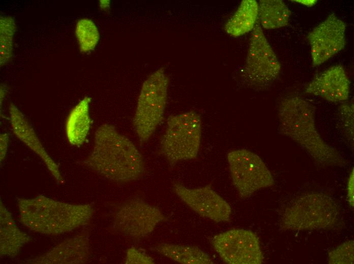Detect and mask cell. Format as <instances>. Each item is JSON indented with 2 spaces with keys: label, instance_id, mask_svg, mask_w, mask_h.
<instances>
[{
  "label": "cell",
  "instance_id": "6da1fadb",
  "mask_svg": "<svg viewBox=\"0 0 354 264\" xmlns=\"http://www.w3.org/2000/svg\"><path fill=\"white\" fill-rule=\"evenodd\" d=\"M83 163L110 180L137 179L144 172L142 155L134 144L110 124H103L95 133L93 148Z\"/></svg>",
  "mask_w": 354,
  "mask_h": 264
},
{
  "label": "cell",
  "instance_id": "7a4b0ae2",
  "mask_svg": "<svg viewBox=\"0 0 354 264\" xmlns=\"http://www.w3.org/2000/svg\"><path fill=\"white\" fill-rule=\"evenodd\" d=\"M315 107L298 95L284 98L278 109L279 133L297 143L323 166H344L347 161L326 143L315 123Z\"/></svg>",
  "mask_w": 354,
  "mask_h": 264
},
{
  "label": "cell",
  "instance_id": "3957f363",
  "mask_svg": "<svg viewBox=\"0 0 354 264\" xmlns=\"http://www.w3.org/2000/svg\"><path fill=\"white\" fill-rule=\"evenodd\" d=\"M20 220L29 229L43 234L58 235L71 232L90 221L91 204H72L44 195L17 199Z\"/></svg>",
  "mask_w": 354,
  "mask_h": 264
},
{
  "label": "cell",
  "instance_id": "277c9868",
  "mask_svg": "<svg viewBox=\"0 0 354 264\" xmlns=\"http://www.w3.org/2000/svg\"><path fill=\"white\" fill-rule=\"evenodd\" d=\"M340 217L339 208L331 197L309 193L297 198L285 208L279 224L284 230L326 229L336 225Z\"/></svg>",
  "mask_w": 354,
  "mask_h": 264
},
{
  "label": "cell",
  "instance_id": "5b68a950",
  "mask_svg": "<svg viewBox=\"0 0 354 264\" xmlns=\"http://www.w3.org/2000/svg\"><path fill=\"white\" fill-rule=\"evenodd\" d=\"M168 85L169 78L163 68L150 74L142 85L133 119L141 144L149 140L163 118Z\"/></svg>",
  "mask_w": 354,
  "mask_h": 264
},
{
  "label": "cell",
  "instance_id": "8992f818",
  "mask_svg": "<svg viewBox=\"0 0 354 264\" xmlns=\"http://www.w3.org/2000/svg\"><path fill=\"white\" fill-rule=\"evenodd\" d=\"M200 115L190 111L169 116L160 142L162 154L171 164L195 158L201 143Z\"/></svg>",
  "mask_w": 354,
  "mask_h": 264
},
{
  "label": "cell",
  "instance_id": "52a82bcc",
  "mask_svg": "<svg viewBox=\"0 0 354 264\" xmlns=\"http://www.w3.org/2000/svg\"><path fill=\"white\" fill-rule=\"evenodd\" d=\"M280 71L281 64L258 20L250 38L242 80L248 86L262 88L273 83Z\"/></svg>",
  "mask_w": 354,
  "mask_h": 264
},
{
  "label": "cell",
  "instance_id": "ba28073f",
  "mask_svg": "<svg viewBox=\"0 0 354 264\" xmlns=\"http://www.w3.org/2000/svg\"><path fill=\"white\" fill-rule=\"evenodd\" d=\"M227 158L233 185L241 197H248L274 184L268 168L253 152L246 149L233 150L227 153Z\"/></svg>",
  "mask_w": 354,
  "mask_h": 264
},
{
  "label": "cell",
  "instance_id": "9c48e42d",
  "mask_svg": "<svg viewBox=\"0 0 354 264\" xmlns=\"http://www.w3.org/2000/svg\"><path fill=\"white\" fill-rule=\"evenodd\" d=\"M211 244L221 259L229 264H260L263 256L258 236L244 229H230L214 236Z\"/></svg>",
  "mask_w": 354,
  "mask_h": 264
},
{
  "label": "cell",
  "instance_id": "30bf717a",
  "mask_svg": "<svg viewBox=\"0 0 354 264\" xmlns=\"http://www.w3.org/2000/svg\"><path fill=\"white\" fill-rule=\"evenodd\" d=\"M165 219L157 207L138 199L122 204L116 211L113 227L126 236L140 239L150 235Z\"/></svg>",
  "mask_w": 354,
  "mask_h": 264
},
{
  "label": "cell",
  "instance_id": "8fae6325",
  "mask_svg": "<svg viewBox=\"0 0 354 264\" xmlns=\"http://www.w3.org/2000/svg\"><path fill=\"white\" fill-rule=\"evenodd\" d=\"M345 30V22L331 13L309 32L307 38L313 66L322 64L344 48Z\"/></svg>",
  "mask_w": 354,
  "mask_h": 264
},
{
  "label": "cell",
  "instance_id": "7c38bea8",
  "mask_svg": "<svg viewBox=\"0 0 354 264\" xmlns=\"http://www.w3.org/2000/svg\"><path fill=\"white\" fill-rule=\"evenodd\" d=\"M173 190L182 202L201 217L216 222L229 221L231 214L229 204L211 186L189 188L175 183Z\"/></svg>",
  "mask_w": 354,
  "mask_h": 264
},
{
  "label": "cell",
  "instance_id": "4fadbf2b",
  "mask_svg": "<svg viewBox=\"0 0 354 264\" xmlns=\"http://www.w3.org/2000/svg\"><path fill=\"white\" fill-rule=\"evenodd\" d=\"M305 91L330 102H343L349 97V81L342 65H333L315 76Z\"/></svg>",
  "mask_w": 354,
  "mask_h": 264
},
{
  "label": "cell",
  "instance_id": "5bb4252c",
  "mask_svg": "<svg viewBox=\"0 0 354 264\" xmlns=\"http://www.w3.org/2000/svg\"><path fill=\"white\" fill-rule=\"evenodd\" d=\"M87 234L77 235L58 244L49 251L26 260L32 264H75L86 262L90 257Z\"/></svg>",
  "mask_w": 354,
  "mask_h": 264
},
{
  "label": "cell",
  "instance_id": "9a60e30c",
  "mask_svg": "<svg viewBox=\"0 0 354 264\" xmlns=\"http://www.w3.org/2000/svg\"><path fill=\"white\" fill-rule=\"evenodd\" d=\"M9 112L11 126L16 137L41 158L58 183H63L64 179L58 166L48 154L23 113L13 104L9 105Z\"/></svg>",
  "mask_w": 354,
  "mask_h": 264
},
{
  "label": "cell",
  "instance_id": "2e32d148",
  "mask_svg": "<svg viewBox=\"0 0 354 264\" xmlns=\"http://www.w3.org/2000/svg\"><path fill=\"white\" fill-rule=\"evenodd\" d=\"M31 240L15 224L11 213L0 202V255L11 258L16 257L21 248Z\"/></svg>",
  "mask_w": 354,
  "mask_h": 264
},
{
  "label": "cell",
  "instance_id": "e0dca14e",
  "mask_svg": "<svg viewBox=\"0 0 354 264\" xmlns=\"http://www.w3.org/2000/svg\"><path fill=\"white\" fill-rule=\"evenodd\" d=\"M91 98L84 97L71 111L66 123V133L69 142L72 145H82L88 134L91 120L89 106Z\"/></svg>",
  "mask_w": 354,
  "mask_h": 264
},
{
  "label": "cell",
  "instance_id": "ac0fdd59",
  "mask_svg": "<svg viewBox=\"0 0 354 264\" xmlns=\"http://www.w3.org/2000/svg\"><path fill=\"white\" fill-rule=\"evenodd\" d=\"M258 17V2L255 0H243L225 23L224 30L233 37L243 36L253 29Z\"/></svg>",
  "mask_w": 354,
  "mask_h": 264
},
{
  "label": "cell",
  "instance_id": "d6986e66",
  "mask_svg": "<svg viewBox=\"0 0 354 264\" xmlns=\"http://www.w3.org/2000/svg\"><path fill=\"white\" fill-rule=\"evenodd\" d=\"M154 251L171 260L182 264H212L210 255L195 246L162 243L155 245Z\"/></svg>",
  "mask_w": 354,
  "mask_h": 264
},
{
  "label": "cell",
  "instance_id": "ffe728a7",
  "mask_svg": "<svg viewBox=\"0 0 354 264\" xmlns=\"http://www.w3.org/2000/svg\"><path fill=\"white\" fill-rule=\"evenodd\" d=\"M258 3V22L267 29L288 25L291 12L282 0H260Z\"/></svg>",
  "mask_w": 354,
  "mask_h": 264
},
{
  "label": "cell",
  "instance_id": "44dd1931",
  "mask_svg": "<svg viewBox=\"0 0 354 264\" xmlns=\"http://www.w3.org/2000/svg\"><path fill=\"white\" fill-rule=\"evenodd\" d=\"M76 36L81 52L85 53L93 50L99 40V32L95 23L90 19H81L77 22Z\"/></svg>",
  "mask_w": 354,
  "mask_h": 264
},
{
  "label": "cell",
  "instance_id": "7402d4cb",
  "mask_svg": "<svg viewBox=\"0 0 354 264\" xmlns=\"http://www.w3.org/2000/svg\"><path fill=\"white\" fill-rule=\"evenodd\" d=\"M16 25L14 19L10 16H3L0 19V63L6 64L11 58L13 52V38Z\"/></svg>",
  "mask_w": 354,
  "mask_h": 264
},
{
  "label": "cell",
  "instance_id": "603a6c76",
  "mask_svg": "<svg viewBox=\"0 0 354 264\" xmlns=\"http://www.w3.org/2000/svg\"><path fill=\"white\" fill-rule=\"evenodd\" d=\"M340 128L348 143L353 145V103H343L338 108Z\"/></svg>",
  "mask_w": 354,
  "mask_h": 264
},
{
  "label": "cell",
  "instance_id": "cb8c5ba5",
  "mask_svg": "<svg viewBox=\"0 0 354 264\" xmlns=\"http://www.w3.org/2000/svg\"><path fill=\"white\" fill-rule=\"evenodd\" d=\"M354 243L349 240L328 253V262L334 264H352L354 262Z\"/></svg>",
  "mask_w": 354,
  "mask_h": 264
},
{
  "label": "cell",
  "instance_id": "d4e9b609",
  "mask_svg": "<svg viewBox=\"0 0 354 264\" xmlns=\"http://www.w3.org/2000/svg\"><path fill=\"white\" fill-rule=\"evenodd\" d=\"M124 262L126 264H153L155 260L147 254L134 247H130L126 251Z\"/></svg>",
  "mask_w": 354,
  "mask_h": 264
},
{
  "label": "cell",
  "instance_id": "484cf974",
  "mask_svg": "<svg viewBox=\"0 0 354 264\" xmlns=\"http://www.w3.org/2000/svg\"><path fill=\"white\" fill-rule=\"evenodd\" d=\"M354 173L353 169L350 172L347 181V194L348 202L351 207L354 205Z\"/></svg>",
  "mask_w": 354,
  "mask_h": 264
},
{
  "label": "cell",
  "instance_id": "4316f807",
  "mask_svg": "<svg viewBox=\"0 0 354 264\" xmlns=\"http://www.w3.org/2000/svg\"><path fill=\"white\" fill-rule=\"evenodd\" d=\"M9 140V137L7 134H3L0 137V154L1 161L4 160L5 157Z\"/></svg>",
  "mask_w": 354,
  "mask_h": 264
},
{
  "label": "cell",
  "instance_id": "83f0119b",
  "mask_svg": "<svg viewBox=\"0 0 354 264\" xmlns=\"http://www.w3.org/2000/svg\"><path fill=\"white\" fill-rule=\"evenodd\" d=\"M294 2H297L298 3H301L303 5H304L308 7H312L316 3L317 1L315 0H309V1H303V0H298V1H294Z\"/></svg>",
  "mask_w": 354,
  "mask_h": 264
},
{
  "label": "cell",
  "instance_id": "f1b7e54d",
  "mask_svg": "<svg viewBox=\"0 0 354 264\" xmlns=\"http://www.w3.org/2000/svg\"><path fill=\"white\" fill-rule=\"evenodd\" d=\"M109 6V1H100V7L102 8H108Z\"/></svg>",
  "mask_w": 354,
  "mask_h": 264
}]
</instances>
